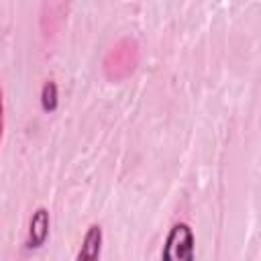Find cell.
<instances>
[{
	"label": "cell",
	"mask_w": 261,
	"mask_h": 261,
	"mask_svg": "<svg viewBox=\"0 0 261 261\" xmlns=\"http://www.w3.org/2000/svg\"><path fill=\"white\" fill-rule=\"evenodd\" d=\"M0 126H2V100H0Z\"/></svg>",
	"instance_id": "cell-5"
},
{
	"label": "cell",
	"mask_w": 261,
	"mask_h": 261,
	"mask_svg": "<svg viewBox=\"0 0 261 261\" xmlns=\"http://www.w3.org/2000/svg\"><path fill=\"white\" fill-rule=\"evenodd\" d=\"M100 243H102V230L98 224H92L84 239L82 251L77 253V259H96L100 255Z\"/></svg>",
	"instance_id": "cell-3"
},
{
	"label": "cell",
	"mask_w": 261,
	"mask_h": 261,
	"mask_svg": "<svg viewBox=\"0 0 261 261\" xmlns=\"http://www.w3.org/2000/svg\"><path fill=\"white\" fill-rule=\"evenodd\" d=\"M41 104L45 112H53L57 108V86L53 82H47L43 86V94H41Z\"/></svg>",
	"instance_id": "cell-4"
},
{
	"label": "cell",
	"mask_w": 261,
	"mask_h": 261,
	"mask_svg": "<svg viewBox=\"0 0 261 261\" xmlns=\"http://www.w3.org/2000/svg\"><path fill=\"white\" fill-rule=\"evenodd\" d=\"M194 251V237L188 224H175L167 237L163 257L171 261H190Z\"/></svg>",
	"instance_id": "cell-1"
},
{
	"label": "cell",
	"mask_w": 261,
	"mask_h": 261,
	"mask_svg": "<svg viewBox=\"0 0 261 261\" xmlns=\"http://www.w3.org/2000/svg\"><path fill=\"white\" fill-rule=\"evenodd\" d=\"M49 232V212L45 208H39L31 218V234H29V247H41Z\"/></svg>",
	"instance_id": "cell-2"
}]
</instances>
